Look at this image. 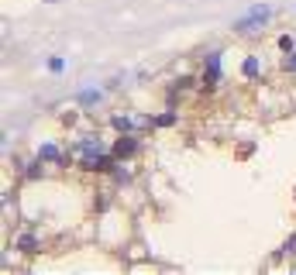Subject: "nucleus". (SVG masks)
Listing matches in <instances>:
<instances>
[{
	"label": "nucleus",
	"instance_id": "obj_1",
	"mask_svg": "<svg viewBox=\"0 0 296 275\" xmlns=\"http://www.w3.org/2000/svg\"><path fill=\"white\" fill-rule=\"evenodd\" d=\"M265 17H269V11H265V7H255V11H251V14H248V17H241V21H238V24H234V28H238V31H248V28H251V24H262V21H265Z\"/></svg>",
	"mask_w": 296,
	"mask_h": 275
},
{
	"label": "nucleus",
	"instance_id": "obj_2",
	"mask_svg": "<svg viewBox=\"0 0 296 275\" xmlns=\"http://www.w3.org/2000/svg\"><path fill=\"white\" fill-rule=\"evenodd\" d=\"M114 151H117V155H131V151H134V141H131V138H121Z\"/></svg>",
	"mask_w": 296,
	"mask_h": 275
},
{
	"label": "nucleus",
	"instance_id": "obj_3",
	"mask_svg": "<svg viewBox=\"0 0 296 275\" xmlns=\"http://www.w3.org/2000/svg\"><path fill=\"white\" fill-rule=\"evenodd\" d=\"M114 128H117V131H131L134 121H131V117H114Z\"/></svg>",
	"mask_w": 296,
	"mask_h": 275
},
{
	"label": "nucleus",
	"instance_id": "obj_4",
	"mask_svg": "<svg viewBox=\"0 0 296 275\" xmlns=\"http://www.w3.org/2000/svg\"><path fill=\"white\" fill-rule=\"evenodd\" d=\"M42 159H59V151H55L52 145H45V148H42Z\"/></svg>",
	"mask_w": 296,
	"mask_h": 275
},
{
	"label": "nucleus",
	"instance_id": "obj_5",
	"mask_svg": "<svg viewBox=\"0 0 296 275\" xmlns=\"http://www.w3.org/2000/svg\"><path fill=\"white\" fill-rule=\"evenodd\" d=\"M245 72H248V76H255V72H258V65H255V59H248V62H245Z\"/></svg>",
	"mask_w": 296,
	"mask_h": 275
},
{
	"label": "nucleus",
	"instance_id": "obj_6",
	"mask_svg": "<svg viewBox=\"0 0 296 275\" xmlns=\"http://www.w3.org/2000/svg\"><path fill=\"white\" fill-rule=\"evenodd\" d=\"M289 65H293V69H296V55H289Z\"/></svg>",
	"mask_w": 296,
	"mask_h": 275
}]
</instances>
